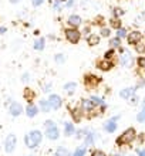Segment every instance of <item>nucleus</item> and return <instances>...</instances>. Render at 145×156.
I'll return each instance as SVG.
<instances>
[{
	"label": "nucleus",
	"instance_id": "11",
	"mask_svg": "<svg viewBox=\"0 0 145 156\" xmlns=\"http://www.w3.org/2000/svg\"><path fill=\"white\" fill-rule=\"evenodd\" d=\"M23 98H24L29 104H33L34 98H36L34 90H31V88H24V91H23Z\"/></svg>",
	"mask_w": 145,
	"mask_h": 156
},
{
	"label": "nucleus",
	"instance_id": "42",
	"mask_svg": "<svg viewBox=\"0 0 145 156\" xmlns=\"http://www.w3.org/2000/svg\"><path fill=\"white\" fill-rule=\"evenodd\" d=\"M138 156H145V149H138Z\"/></svg>",
	"mask_w": 145,
	"mask_h": 156
},
{
	"label": "nucleus",
	"instance_id": "13",
	"mask_svg": "<svg viewBox=\"0 0 145 156\" xmlns=\"http://www.w3.org/2000/svg\"><path fill=\"white\" fill-rule=\"evenodd\" d=\"M141 38H142V36H141V33L140 31H132L131 34H128V43L129 44H137L138 41H141Z\"/></svg>",
	"mask_w": 145,
	"mask_h": 156
},
{
	"label": "nucleus",
	"instance_id": "4",
	"mask_svg": "<svg viewBox=\"0 0 145 156\" xmlns=\"http://www.w3.org/2000/svg\"><path fill=\"white\" fill-rule=\"evenodd\" d=\"M66 37H67V40L70 41V43L77 44V43L80 41V38H81V33H80L78 30H75V29H67L66 30Z\"/></svg>",
	"mask_w": 145,
	"mask_h": 156
},
{
	"label": "nucleus",
	"instance_id": "27",
	"mask_svg": "<svg viewBox=\"0 0 145 156\" xmlns=\"http://www.w3.org/2000/svg\"><path fill=\"white\" fill-rule=\"evenodd\" d=\"M120 44H121V41H120V38H118V37L111 38V40H110V45H111L112 48H117V47H120Z\"/></svg>",
	"mask_w": 145,
	"mask_h": 156
},
{
	"label": "nucleus",
	"instance_id": "47",
	"mask_svg": "<svg viewBox=\"0 0 145 156\" xmlns=\"http://www.w3.org/2000/svg\"><path fill=\"white\" fill-rule=\"evenodd\" d=\"M144 107H145V99H144Z\"/></svg>",
	"mask_w": 145,
	"mask_h": 156
},
{
	"label": "nucleus",
	"instance_id": "6",
	"mask_svg": "<svg viewBox=\"0 0 145 156\" xmlns=\"http://www.w3.org/2000/svg\"><path fill=\"white\" fill-rule=\"evenodd\" d=\"M118 119H120V116H114V118L108 119L107 122H105V125H104V129H105L108 133H114V132L117 131V126H118V123H117Z\"/></svg>",
	"mask_w": 145,
	"mask_h": 156
},
{
	"label": "nucleus",
	"instance_id": "36",
	"mask_svg": "<svg viewBox=\"0 0 145 156\" xmlns=\"http://www.w3.org/2000/svg\"><path fill=\"white\" fill-rule=\"evenodd\" d=\"M129 104H131V105H135V104H138V97L132 95V97L129 98Z\"/></svg>",
	"mask_w": 145,
	"mask_h": 156
},
{
	"label": "nucleus",
	"instance_id": "16",
	"mask_svg": "<svg viewBox=\"0 0 145 156\" xmlns=\"http://www.w3.org/2000/svg\"><path fill=\"white\" fill-rule=\"evenodd\" d=\"M26 114H27V116L29 118H34V116L38 114V108L34 105V104H29L27 105V108H26Z\"/></svg>",
	"mask_w": 145,
	"mask_h": 156
},
{
	"label": "nucleus",
	"instance_id": "14",
	"mask_svg": "<svg viewBox=\"0 0 145 156\" xmlns=\"http://www.w3.org/2000/svg\"><path fill=\"white\" fill-rule=\"evenodd\" d=\"M120 62H121V66H124V67H131L132 66V57L128 53H124L120 58Z\"/></svg>",
	"mask_w": 145,
	"mask_h": 156
},
{
	"label": "nucleus",
	"instance_id": "3",
	"mask_svg": "<svg viewBox=\"0 0 145 156\" xmlns=\"http://www.w3.org/2000/svg\"><path fill=\"white\" fill-rule=\"evenodd\" d=\"M16 145H17V138L16 135H9L7 138H6V140H4V151L7 153H12L14 149H16Z\"/></svg>",
	"mask_w": 145,
	"mask_h": 156
},
{
	"label": "nucleus",
	"instance_id": "46",
	"mask_svg": "<svg viewBox=\"0 0 145 156\" xmlns=\"http://www.w3.org/2000/svg\"><path fill=\"white\" fill-rule=\"evenodd\" d=\"M114 156H122V155H114Z\"/></svg>",
	"mask_w": 145,
	"mask_h": 156
},
{
	"label": "nucleus",
	"instance_id": "39",
	"mask_svg": "<svg viewBox=\"0 0 145 156\" xmlns=\"http://www.w3.org/2000/svg\"><path fill=\"white\" fill-rule=\"evenodd\" d=\"M61 2H63V0H58V2H56V4H54L56 10H60V9H61Z\"/></svg>",
	"mask_w": 145,
	"mask_h": 156
},
{
	"label": "nucleus",
	"instance_id": "28",
	"mask_svg": "<svg viewBox=\"0 0 145 156\" xmlns=\"http://www.w3.org/2000/svg\"><path fill=\"white\" fill-rule=\"evenodd\" d=\"M43 48H44V40L40 38V40H37L34 43V50H43Z\"/></svg>",
	"mask_w": 145,
	"mask_h": 156
},
{
	"label": "nucleus",
	"instance_id": "24",
	"mask_svg": "<svg viewBox=\"0 0 145 156\" xmlns=\"http://www.w3.org/2000/svg\"><path fill=\"white\" fill-rule=\"evenodd\" d=\"M40 108H42L43 112H50V109H51L49 101H46V99H42V101H40Z\"/></svg>",
	"mask_w": 145,
	"mask_h": 156
},
{
	"label": "nucleus",
	"instance_id": "10",
	"mask_svg": "<svg viewBox=\"0 0 145 156\" xmlns=\"http://www.w3.org/2000/svg\"><path fill=\"white\" fill-rule=\"evenodd\" d=\"M9 111H10L12 116H19L20 114H23V107L19 102H12V105L9 107Z\"/></svg>",
	"mask_w": 145,
	"mask_h": 156
},
{
	"label": "nucleus",
	"instance_id": "34",
	"mask_svg": "<svg viewBox=\"0 0 145 156\" xmlns=\"http://www.w3.org/2000/svg\"><path fill=\"white\" fill-rule=\"evenodd\" d=\"M84 133H87V129H80V131H77V139H81V138H84Z\"/></svg>",
	"mask_w": 145,
	"mask_h": 156
},
{
	"label": "nucleus",
	"instance_id": "44",
	"mask_svg": "<svg viewBox=\"0 0 145 156\" xmlns=\"http://www.w3.org/2000/svg\"><path fill=\"white\" fill-rule=\"evenodd\" d=\"M4 31H6V29H4V27H2V29H0V33H4Z\"/></svg>",
	"mask_w": 145,
	"mask_h": 156
},
{
	"label": "nucleus",
	"instance_id": "22",
	"mask_svg": "<svg viewBox=\"0 0 145 156\" xmlns=\"http://www.w3.org/2000/svg\"><path fill=\"white\" fill-rule=\"evenodd\" d=\"M90 101L92 102V105H94V107H103V105H104L103 99L98 98V97H96V95H92L91 98H90Z\"/></svg>",
	"mask_w": 145,
	"mask_h": 156
},
{
	"label": "nucleus",
	"instance_id": "37",
	"mask_svg": "<svg viewBox=\"0 0 145 156\" xmlns=\"http://www.w3.org/2000/svg\"><path fill=\"white\" fill-rule=\"evenodd\" d=\"M44 126H46V129H47V128H51V126H54V122L51 121V119H49V121H46V122H44Z\"/></svg>",
	"mask_w": 145,
	"mask_h": 156
},
{
	"label": "nucleus",
	"instance_id": "25",
	"mask_svg": "<svg viewBox=\"0 0 145 156\" xmlns=\"http://www.w3.org/2000/svg\"><path fill=\"white\" fill-rule=\"evenodd\" d=\"M135 50H137L138 54H144L145 53V43L144 41H138L135 44Z\"/></svg>",
	"mask_w": 145,
	"mask_h": 156
},
{
	"label": "nucleus",
	"instance_id": "23",
	"mask_svg": "<svg viewBox=\"0 0 145 156\" xmlns=\"http://www.w3.org/2000/svg\"><path fill=\"white\" fill-rule=\"evenodd\" d=\"M87 41H88V44L90 45H97L100 43V37L96 36V34H91V36H88Z\"/></svg>",
	"mask_w": 145,
	"mask_h": 156
},
{
	"label": "nucleus",
	"instance_id": "5",
	"mask_svg": "<svg viewBox=\"0 0 145 156\" xmlns=\"http://www.w3.org/2000/svg\"><path fill=\"white\" fill-rule=\"evenodd\" d=\"M100 81H101V80H100L97 75H92V74H87L84 77V84H85L87 88H96L100 84Z\"/></svg>",
	"mask_w": 145,
	"mask_h": 156
},
{
	"label": "nucleus",
	"instance_id": "30",
	"mask_svg": "<svg viewBox=\"0 0 145 156\" xmlns=\"http://www.w3.org/2000/svg\"><path fill=\"white\" fill-rule=\"evenodd\" d=\"M110 24H111V27H114V29H121V21L118 20V19H112V20L110 21Z\"/></svg>",
	"mask_w": 145,
	"mask_h": 156
},
{
	"label": "nucleus",
	"instance_id": "41",
	"mask_svg": "<svg viewBox=\"0 0 145 156\" xmlns=\"http://www.w3.org/2000/svg\"><path fill=\"white\" fill-rule=\"evenodd\" d=\"M31 3H33L34 6H40V4L43 3V0H31Z\"/></svg>",
	"mask_w": 145,
	"mask_h": 156
},
{
	"label": "nucleus",
	"instance_id": "31",
	"mask_svg": "<svg viewBox=\"0 0 145 156\" xmlns=\"http://www.w3.org/2000/svg\"><path fill=\"white\" fill-rule=\"evenodd\" d=\"M91 156H107V155H105V152H103L101 149H94L91 152Z\"/></svg>",
	"mask_w": 145,
	"mask_h": 156
},
{
	"label": "nucleus",
	"instance_id": "45",
	"mask_svg": "<svg viewBox=\"0 0 145 156\" xmlns=\"http://www.w3.org/2000/svg\"><path fill=\"white\" fill-rule=\"evenodd\" d=\"M10 2H12V3H17V2H19V0H10Z\"/></svg>",
	"mask_w": 145,
	"mask_h": 156
},
{
	"label": "nucleus",
	"instance_id": "2",
	"mask_svg": "<svg viewBox=\"0 0 145 156\" xmlns=\"http://www.w3.org/2000/svg\"><path fill=\"white\" fill-rule=\"evenodd\" d=\"M42 140H43V133L40 131H37V129L30 131L29 133L24 136V144L29 149L37 148L38 145L42 144Z\"/></svg>",
	"mask_w": 145,
	"mask_h": 156
},
{
	"label": "nucleus",
	"instance_id": "18",
	"mask_svg": "<svg viewBox=\"0 0 145 156\" xmlns=\"http://www.w3.org/2000/svg\"><path fill=\"white\" fill-rule=\"evenodd\" d=\"M74 132H75L74 123H71V122L64 123V135H66V136H71V135H74Z\"/></svg>",
	"mask_w": 145,
	"mask_h": 156
},
{
	"label": "nucleus",
	"instance_id": "43",
	"mask_svg": "<svg viewBox=\"0 0 145 156\" xmlns=\"http://www.w3.org/2000/svg\"><path fill=\"white\" fill-rule=\"evenodd\" d=\"M43 91H44V92H50V84H47V85L44 87V90H43Z\"/></svg>",
	"mask_w": 145,
	"mask_h": 156
},
{
	"label": "nucleus",
	"instance_id": "26",
	"mask_svg": "<svg viewBox=\"0 0 145 156\" xmlns=\"http://www.w3.org/2000/svg\"><path fill=\"white\" fill-rule=\"evenodd\" d=\"M71 156H85V148L84 146H81V148H77L74 151V153Z\"/></svg>",
	"mask_w": 145,
	"mask_h": 156
},
{
	"label": "nucleus",
	"instance_id": "35",
	"mask_svg": "<svg viewBox=\"0 0 145 156\" xmlns=\"http://www.w3.org/2000/svg\"><path fill=\"white\" fill-rule=\"evenodd\" d=\"M138 66L141 67V68H145V57L138 58Z\"/></svg>",
	"mask_w": 145,
	"mask_h": 156
},
{
	"label": "nucleus",
	"instance_id": "15",
	"mask_svg": "<svg viewBox=\"0 0 145 156\" xmlns=\"http://www.w3.org/2000/svg\"><path fill=\"white\" fill-rule=\"evenodd\" d=\"M71 116H73V121L74 122H81V119H83V109L81 108H74L73 111H71Z\"/></svg>",
	"mask_w": 145,
	"mask_h": 156
},
{
	"label": "nucleus",
	"instance_id": "32",
	"mask_svg": "<svg viewBox=\"0 0 145 156\" xmlns=\"http://www.w3.org/2000/svg\"><path fill=\"white\" fill-rule=\"evenodd\" d=\"M115 55V53H114V50H108L107 53H105V60H112V57Z\"/></svg>",
	"mask_w": 145,
	"mask_h": 156
},
{
	"label": "nucleus",
	"instance_id": "38",
	"mask_svg": "<svg viewBox=\"0 0 145 156\" xmlns=\"http://www.w3.org/2000/svg\"><path fill=\"white\" fill-rule=\"evenodd\" d=\"M101 34H103V37H108V36H110V30H108V29H103V30H101Z\"/></svg>",
	"mask_w": 145,
	"mask_h": 156
},
{
	"label": "nucleus",
	"instance_id": "29",
	"mask_svg": "<svg viewBox=\"0 0 145 156\" xmlns=\"http://www.w3.org/2000/svg\"><path fill=\"white\" fill-rule=\"evenodd\" d=\"M137 121L138 122H145V107L142 108V111L141 112H138V115H137Z\"/></svg>",
	"mask_w": 145,
	"mask_h": 156
},
{
	"label": "nucleus",
	"instance_id": "12",
	"mask_svg": "<svg viewBox=\"0 0 145 156\" xmlns=\"http://www.w3.org/2000/svg\"><path fill=\"white\" fill-rule=\"evenodd\" d=\"M80 108L83 109V112H85V114H90V112H91L96 107L92 105V102L90 101V99H83V102H81Z\"/></svg>",
	"mask_w": 145,
	"mask_h": 156
},
{
	"label": "nucleus",
	"instance_id": "40",
	"mask_svg": "<svg viewBox=\"0 0 145 156\" xmlns=\"http://www.w3.org/2000/svg\"><path fill=\"white\" fill-rule=\"evenodd\" d=\"M56 61L57 62H64V57H63L61 54H58L57 57H56Z\"/></svg>",
	"mask_w": 145,
	"mask_h": 156
},
{
	"label": "nucleus",
	"instance_id": "21",
	"mask_svg": "<svg viewBox=\"0 0 145 156\" xmlns=\"http://www.w3.org/2000/svg\"><path fill=\"white\" fill-rule=\"evenodd\" d=\"M94 139H96V135L92 132H87V135H85V146H92Z\"/></svg>",
	"mask_w": 145,
	"mask_h": 156
},
{
	"label": "nucleus",
	"instance_id": "20",
	"mask_svg": "<svg viewBox=\"0 0 145 156\" xmlns=\"http://www.w3.org/2000/svg\"><path fill=\"white\" fill-rule=\"evenodd\" d=\"M77 90V84L75 82H67L66 85H64V91H66L67 94H74V91Z\"/></svg>",
	"mask_w": 145,
	"mask_h": 156
},
{
	"label": "nucleus",
	"instance_id": "1",
	"mask_svg": "<svg viewBox=\"0 0 145 156\" xmlns=\"http://www.w3.org/2000/svg\"><path fill=\"white\" fill-rule=\"evenodd\" d=\"M135 139H137V131H135L134 128H128V129H125V131L117 138L115 144H117V146H127V145L132 144Z\"/></svg>",
	"mask_w": 145,
	"mask_h": 156
},
{
	"label": "nucleus",
	"instance_id": "8",
	"mask_svg": "<svg viewBox=\"0 0 145 156\" xmlns=\"http://www.w3.org/2000/svg\"><path fill=\"white\" fill-rule=\"evenodd\" d=\"M46 138L50 140H57L60 138V131H58V128L56 125L46 129Z\"/></svg>",
	"mask_w": 145,
	"mask_h": 156
},
{
	"label": "nucleus",
	"instance_id": "7",
	"mask_svg": "<svg viewBox=\"0 0 145 156\" xmlns=\"http://www.w3.org/2000/svg\"><path fill=\"white\" fill-rule=\"evenodd\" d=\"M47 101H49V104H50V107H51V109H58V108L61 107V104H63L61 97H60V95H57V94L50 95V98L47 99Z\"/></svg>",
	"mask_w": 145,
	"mask_h": 156
},
{
	"label": "nucleus",
	"instance_id": "9",
	"mask_svg": "<svg viewBox=\"0 0 145 156\" xmlns=\"http://www.w3.org/2000/svg\"><path fill=\"white\" fill-rule=\"evenodd\" d=\"M97 67H98L101 71H110L114 67V62H112V60H105V58H103V60H98L97 61Z\"/></svg>",
	"mask_w": 145,
	"mask_h": 156
},
{
	"label": "nucleus",
	"instance_id": "19",
	"mask_svg": "<svg viewBox=\"0 0 145 156\" xmlns=\"http://www.w3.org/2000/svg\"><path fill=\"white\" fill-rule=\"evenodd\" d=\"M68 24L73 26V27L80 26V24H81V19H80V16H75V14L70 16V17H68Z\"/></svg>",
	"mask_w": 145,
	"mask_h": 156
},
{
	"label": "nucleus",
	"instance_id": "17",
	"mask_svg": "<svg viewBox=\"0 0 145 156\" xmlns=\"http://www.w3.org/2000/svg\"><path fill=\"white\" fill-rule=\"evenodd\" d=\"M135 92V88H124V90L120 92V97L124 99H129Z\"/></svg>",
	"mask_w": 145,
	"mask_h": 156
},
{
	"label": "nucleus",
	"instance_id": "33",
	"mask_svg": "<svg viewBox=\"0 0 145 156\" xmlns=\"http://www.w3.org/2000/svg\"><path fill=\"white\" fill-rule=\"evenodd\" d=\"M117 36H118V38H122L127 36V30L125 29H118V33H117Z\"/></svg>",
	"mask_w": 145,
	"mask_h": 156
}]
</instances>
